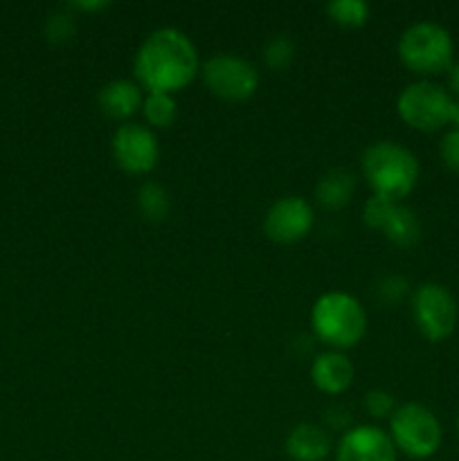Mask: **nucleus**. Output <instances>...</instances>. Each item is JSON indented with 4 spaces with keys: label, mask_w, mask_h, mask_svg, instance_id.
<instances>
[{
    "label": "nucleus",
    "mask_w": 459,
    "mask_h": 461,
    "mask_svg": "<svg viewBox=\"0 0 459 461\" xmlns=\"http://www.w3.org/2000/svg\"><path fill=\"white\" fill-rule=\"evenodd\" d=\"M135 77L148 93L174 95L201 72L198 50L184 32L160 27L151 32L135 54Z\"/></svg>",
    "instance_id": "obj_1"
},
{
    "label": "nucleus",
    "mask_w": 459,
    "mask_h": 461,
    "mask_svg": "<svg viewBox=\"0 0 459 461\" xmlns=\"http://www.w3.org/2000/svg\"><path fill=\"white\" fill-rule=\"evenodd\" d=\"M360 167L374 196H382L392 203H399L417 187L418 171H421L417 156L408 147L392 140L369 144Z\"/></svg>",
    "instance_id": "obj_2"
},
{
    "label": "nucleus",
    "mask_w": 459,
    "mask_h": 461,
    "mask_svg": "<svg viewBox=\"0 0 459 461\" xmlns=\"http://www.w3.org/2000/svg\"><path fill=\"white\" fill-rule=\"evenodd\" d=\"M310 329L315 338L333 351H345L363 340L367 331V315L354 295L331 291L315 300L310 311Z\"/></svg>",
    "instance_id": "obj_3"
},
{
    "label": "nucleus",
    "mask_w": 459,
    "mask_h": 461,
    "mask_svg": "<svg viewBox=\"0 0 459 461\" xmlns=\"http://www.w3.org/2000/svg\"><path fill=\"white\" fill-rule=\"evenodd\" d=\"M399 59L418 77L448 72L454 61L453 36L435 21L412 23L399 39Z\"/></svg>",
    "instance_id": "obj_4"
},
{
    "label": "nucleus",
    "mask_w": 459,
    "mask_h": 461,
    "mask_svg": "<svg viewBox=\"0 0 459 461\" xmlns=\"http://www.w3.org/2000/svg\"><path fill=\"white\" fill-rule=\"evenodd\" d=\"M454 97L448 88L430 79H418L405 86L396 99V111L400 120L412 129L432 133L453 122Z\"/></svg>",
    "instance_id": "obj_5"
},
{
    "label": "nucleus",
    "mask_w": 459,
    "mask_h": 461,
    "mask_svg": "<svg viewBox=\"0 0 459 461\" xmlns=\"http://www.w3.org/2000/svg\"><path fill=\"white\" fill-rule=\"evenodd\" d=\"M390 437L399 453L412 459H428L439 450L444 430L430 408L421 403H405L392 414Z\"/></svg>",
    "instance_id": "obj_6"
},
{
    "label": "nucleus",
    "mask_w": 459,
    "mask_h": 461,
    "mask_svg": "<svg viewBox=\"0 0 459 461\" xmlns=\"http://www.w3.org/2000/svg\"><path fill=\"white\" fill-rule=\"evenodd\" d=\"M412 318L423 338L430 342H441L453 336L457 329V300L441 284H421L412 293Z\"/></svg>",
    "instance_id": "obj_7"
},
{
    "label": "nucleus",
    "mask_w": 459,
    "mask_h": 461,
    "mask_svg": "<svg viewBox=\"0 0 459 461\" xmlns=\"http://www.w3.org/2000/svg\"><path fill=\"white\" fill-rule=\"evenodd\" d=\"M207 88L228 102H243L259 88V70L238 54H214L201 68Z\"/></svg>",
    "instance_id": "obj_8"
},
{
    "label": "nucleus",
    "mask_w": 459,
    "mask_h": 461,
    "mask_svg": "<svg viewBox=\"0 0 459 461\" xmlns=\"http://www.w3.org/2000/svg\"><path fill=\"white\" fill-rule=\"evenodd\" d=\"M111 149L117 167L126 174H148L156 169L158 158H160L156 133L138 122L122 124L112 135Z\"/></svg>",
    "instance_id": "obj_9"
},
{
    "label": "nucleus",
    "mask_w": 459,
    "mask_h": 461,
    "mask_svg": "<svg viewBox=\"0 0 459 461\" xmlns=\"http://www.w3.org/2000/svg\"><path fill=\"white\" fill-rule=\"evenodd\" d=\"M313 207L300 196H284L270 205L264 230L277 243L302 241L313 228Z\"/></svg>",
    "instance_id": "obj_10"
},
{
    "label": "nucleus",
    "mask_w": 459,
    "mask_h": 461,
    "mask_svg": "<svg viewBox=\"0 0 459 461\" xmlns=\"http://www.w3.org/2000/svg\"><path fill=\"white\" fill-rule=\"evenodd\" d=\"M399 450L390 432L374 426H354L342 435L336 461H396Z\"/></svg>",
    "instance_id": "obj_11"
},
{
    "label": "nucleus",
    "mask_w": 459,
    "mask_h": 461,
    "mask_svg": "<svg viewBox=\"0 0 459 461\" xmlns=\"http://www.w3.org/2000/svg\"><path fill=\"white\" fill-rule=\"evenodd\" d=\"M356 376L354 363L342 351H324L310 365V381L324 394H342L351 387Z\"/></svg>",
    "instance_id": "obj_12"
},
{
    "label": "nucleus",
    "mask_w": 459,
    "mask_h": 461,
    "mask_svg": "<svg viewBox=\"0 0 459 461\" xmlns=\"http://www.w3.org/2000/svg\"><path fill=\"white\" fill-rule=\"evenodd\" d=\"M286 453L295 461H324L331 453V437L315 423H300L288 432Z\"/></svg>",
    "instance_id": "obj_13"
},
{
    "label": "nucleus",
    "mask_w": 459,
    "mask_h": 461,
    "mask_svg": "<svg viewBox=\"0 0 459 461\" xmlns=\"http://www.w3.org/2000/svg\"><path fill=\"white\" fill-rule=\"evenodd\" d=\"M142 90L135 81L115 79L104 86L97 95V104L102 113H106L112 120H126L142 106Z\"/></svg>",
    "instance_id": "obj_14"
},
{
    "label": "nucleus",
    "mask_w": 459,
    "mask_h": 461,
    "mask_svg": "<svg viewBox=\"0 0 459 461\" xmlns=\"http://www.w3.org/2000/svg\"><path fill=\"white\" fill-rule=\"evenodd\" d=\"M356 192V176L346 169H331L315 185V198L327 210H340Z\"/></svg>",
    "instance_id": "obj_15"
},
{
    "label": "nucleus",
    "mask_w": 459,
    "mask_h": 461,
    "mask_svg": "<svg viewBox=\"0 0 459 461\" xmlns=\"http://www.w3.org/2000/svg\"><path fill=\"white\" fill-rule=\"evenodd\" d=\"M381 232L394 246L414 248L421 241V221H418V216L410 207L394 203Z\"/></svg>",
    "instance_id": "obj_16"
},
{
    "label": "nucleus",
    "mask_w": 459,
    "mask_h": 461,
    "mask_svg": "<svg viewBox=\"0 0 459 461\" xmlns=\"http://www.w3.org/2000/svg\"><path fill=\"white\" fill-rule=\"evenodd\" d=\"M144 120L156 129H166L174 124L176 115H178V106H176L174 95L166 93H148L142 102Z\"/></svg>",
    "instance_id": "obj_17"
},
{
    "label": "nucleus",
    "mask_w": 459,
    "mask_h": 461,
    "mask_svg": "<svg viewBox=\"0 0 459 461\" xmlns=\"http://www.w3.org/2000/svg\"><path fill=\"white\" fill-rule=\"evenodd\" d=\"M138 207L142 212L144 219L148 221H165L169 214V194L165 187L158 183H147L140 187L138 192Z\"/></svg>",
    "instance_id": "obj_18"
},
{
    "label": "nucleus",
    "mask_w": 459,
    "mask_h": 461,
    "mask_svg": "<svg viewBox=\"0 0 459 461\" xmlns=\"http://www.w3.org/2000/svg\"><path fill=\"white\" fill-rule=\"evenodd\" d=\"M327 14L338 25L360 27L367 23L369 5L364 0H331L327 5Z\"/></svg>",
    "instance_id": "obj_19"
},
{
    "label": "nucleus",
    "mask_w": 459,
    "mask_h": 461,
    "mask_svg": "<svg viewBox=\"0 0 459 461\" xmlns=\"http://www.w3.org/2000/svg\"><path fill=\"white\" fill-rule=\"evenodd\" d=\"M264 59L273 70H284V68L291 66L292 59H295V43L291 41V36L274 34L273 39L266 41Z\"/></svg>",
    "instance_id": "obj_20"
},
{
    "label": "nucleus",
    "mask_w": 459,
    "mask_h": 461,
    "mask_svg": "<svg viewBox=\"0 0 459 461\" xmlns=\"http://www.w3.org/2000/svg\"><path fill=\"white\" fill-rule=\"evenodd\" d=\"M392 207H394V203L387 201V198H382V196L367 198V203H364V207H363L364 223H367L372 230H382V225H385Z\"/></svg>",
    "instance_id": "obj_21"
},
{
    "label": "nucleus",
    "mask_w": 459,
    "mask_h": 461,
    "mask_svg": "<svg viewBox=\"0 0 459 461\" xmlns=\"http://www.w3.org/2000/svg\"><path fill=\"white\" fill-rule=\"evenodd\" d=\"M364 410H367L369 417H392L396 410L394 405V396L385 390H372L364 394Z\"/></svg>",
    "instance_id": "obj_22"
},
{
    "label": "nucleus",
    "mask_w": 459,
    "mask_h": 461,
    "mask_svg": "<svg viewBox=\"0 0 459 461\" xmlns=\"http://www.w3.org/2000/svg\"><path fill=\"white\" fill-rule=\"evenodd\" d=\"M439 156L446 169L459 174V129L446 131L439 142Z\"/></svg>",
    "instance_id": "obj_23"
},
{
    "label": "nucleus",
    "mask_w": 459,
    "mask_h": 461,
    "mask_svg": "<svg viewBox=\"0 0 459 461\" xmlns=\"http://www.w3.org/2000/svg\"><path fill=\"white\" fill-rule=\"evenodd\" d=\"M408 282H405L403 277L392 275V277H385L378 284V297H381L385 304H396V302H400L408 295Z\"/></svg>",
    "instance_id": "obj_24"
},
{
    "label": "nucleus",
    "mask_w": 459,
    "mask_h": 461,
    "mask_svg": "<svg viewBox=\"0 0 459 461\" xmlns=\"http://www.w3.org/2000/svg\"><path fill=\"white\" fill-rule=\"evenodd\" d=\"M75 34V18L68 14H52L48 21V39L50 41H68Z\"/></svg>",
    "instance_id": "obj_25"
},
{
    "label": "nucleus",
    "mask_w": 459,
    "mask_h": 461,
    "mask_svg": "<svg viewBox=\"0 0 459 461\" xmlns=\"http://www.w3.org/2000/svg\"><path fill=\"white\" fill-rule=\"evenodd\" d=\"M448 93L459 99V61H453V66L448 68Z\"/></svg>",
    "instance_id": "obj_26"
},
{
    "label": "nucleus",
    "mask_w": 459,
    "mask_h": 461,
    "mask_svg": "<svg viewBox=\"0 0 459 461\" xmlns=\"http://www.w3.org/2000/svg\"><path fill=\"white\" fill-rule=\"evenodd\" d=\"M72 7L81 9V12H93V9L108 7V3H106V0H97V3H72Z\"/></svg>",
    "instance_id": "obj_27"
},
{
    "label": "nucleus",
    "mask_w": 459,
    "mask_h": 461,
    "mask_svg": "<svg viewBox=\"0 0 459 461\" xmlns=\"http://www.w3.org/2000/svg\"><path fill=\"white\" fill-rule=\"evenodd\" d=\"M453 129H459V99H454V106H453Z\"/></svg>",
    "instance_id": "obj_28"
},
{
    "label": "nucleus",
    "mask_w": 459,
    "mask_h": 461,
    "mask_svg": "<svg viewBox=\"0 0 459 461\" xmlns=\"http://www.w3.org/2000/svg\"><path fill=\"white\" fill-rule=\"evenodd\" d=\"M457 432H459V414H457Z\"/></svg>",
    "instance_id": "obj_29"
}]
</instances>
